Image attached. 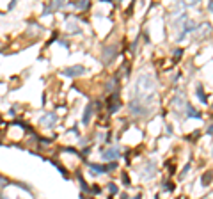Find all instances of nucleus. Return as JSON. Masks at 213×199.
<instances>
[{"mask_svg": "<svg viewBox=\"0 0 213 199\" xmlns=\"http://www.w3.org/2000/svg\"><path fill=\"white\" fill-rule=\"evenodd\" d=\"M155 174H156V165H155V162H147V164H146V169H144V174H142V178H144V180H151Z\"/></svg>", "mask_w": 213, "mask_h": 199, "instance_id": "nucleus-9", "label": "nucleus"}, {"mask_svg": "<svg viewBox=\"0 0 213 199\" xmlns=\"http://www.w3.org/2000/svg\"><path fill=\"white\" fill-rule=\"evenodd\" d=\"M132 199H140V194H137V196H135V197H132Z\"/></svg>", "mask_w": 213, "mask_h": 199, "instance_id": "nucleus-27", "label": "nucleus"}, {"mask_svg": "<svg viewBox=\"0 0 213 199\" xmlns=\"http://www.w3.org/2000/svg\"><path fill=\"white\" fill-rule=\"evenodd\" d=\"M206 133H208V135H213V124H210V126H208V130H206Z\"/></svg>", "mask_w": 213, "mask_h": 199, "instance_id": "nucleus-25", "label": "nucleus"}, {"mask_svg": "<svg viewBox=\"0 0 213 199\" xmlns=\"http://www.w3.org/2000/svg\"><path fill=\"white\" fill-rule=\"evenodd\" d=\"M117 52H119V46H117L116 43L103 46V52H101V61H103V64H110V62L116 59Z\"/></svg>", "mask_w": 213, "mask_h": 199, "instance_id": "nucleus-3", "label": "nucleus"}, {"mask_svg": "<svg viewBox=\"0 0 213 199\" xmlns=\"http://www.w3.org/2000/svg\"><path fill=\"white\" fill-rule=\"evenodd\" d=\"M186 116L188 118H195V119H201V114L194 108L192 105H186Z\"/></svg>", "mask_w": 213, "mask_h": 199, "instance_id": "nucleus-15", "label": "nucleus"}, {"mask_svg": "<svg viewBox=\"0 0 213 199\" xmlns=\"http://www.w3.org/2000/svg\"><path fill=\"white\" fill-rule=\"evenodd\" d=\"M103 158L106 162H112V160L119 158V149L117 148H108V149H103Z\"/></svg>", "mask_w": 213, "mask_h": 199, "instance_id": "nucleus-8", "label": "nucleus"}, {"mask_svg": "<svg viewBox=\"0 0 213 199\" xmlns=\"http://www.w3.org/2000/svg\"><path fill=\"white\" fill-rule=\"evenodd\" d=\"M195 94H197V98L201 100V103H208V98H206V94H204V89H202V85H197V89H195Z\"/></svg>", "mask_w": 213, "mask_h": 199, "instance_id": "nucleus-14", "label": "nucleus"}, {"mask_svg": "<svg viewBox=\"0 0 213 199\" xmlns=\"http://www.w3.org/2000/svg\"><path fill=\"white\" fill-rule=\"evenodd\" d=\"M91 192H93V194H100V192H101V188H100V187H96V185H94V188H91Z\"/></svg>", "mask_w": 213, "mask_h": 199, "instance_id": "nucleus-24", "label": "nucleus"}, {"mask_svg": "<svg viewBox=\"0 0 213 199\" xmlns=\"http://www.w3.org/2000/svg\"><path fill=\"white\" fill-rule=\"evenodd\" d=\"M121 107V101H119V94L117 93H112V96L106 100V108H108V114H116L119 110Z\"/></svg>", "mask_w": 213, "mask_h": 199, "instance_id": "nucleus-5", "label": "nucleus"}, {"mask_svg": "<svg viewBox=\"0 0 213 199\" xmlns=\"http://www.w3.org/2000/svg\"><path fill=\"white\" fill-rule=\"evenodd\" d=\"M71 4H73L78 11H85V9H89V5H91L87 0H82V2H71Z\"/></svg>", "mask_w": 213, "mask_h": 199, "instance_id": "nucleus-16", "label": "nucleus"}, {"mask_svg": "<svg viewBox=\"0 0 213 199\" xmlns=\"http://www.w3.org/2000/svg\"><path fill=\"white\" fill-rule=\"evenodd\" d=\"M62 5H64V2H50V4H44V14L53 13V11L61 9Z\"/></svg>", "mask_w": 213, "mask_h": 199, "instance_id": "nucleus-11", "label": "nucleus"}, {"mask_svg": "<svg viewBox=\"0 0 213 199\" xmlns=\"http://www.w3.org/2000/svg\"><path fill=\"white\" fill-rule=\"evenodd\" d=\"M108 192H110V194H117V192H119V188H117V185H116V183H108Z\"/></svg>", "mask_w": 213, "mask_h": 199, "instance_id": "nucleus-19", "label": "nucleus"}, {"mask_svg": "<svg viewBox=\"0 0 213 199\" xmlns=\"http://www.w3.org/2000/svg\"><path fill=\"white\" fill-rule=\"evenodd\" d=\"M197 28V25L194 23V22H190V20H186V23H185V28H183V32L176 38V41H183L186 38V34H190V32H194Z\"/></svg>", "mask_w": 213, "mask_h": 199, "instance_id": "nucleus-7", "label": "nucleus"}, {"mask_svg": "<svg viewBox=\"0 0 213 199\" xmlns=\"http://www.w3.org/2000/svg\"><path fill=\"white\" fill-rule=\"evenodd\" d=\"M190 165H192V164H186V165H185V169H183V173H181V178H183V176H185V174L188 173V169H190Z\"/></svg>", "mask_w": 213, "mask_h": 199, "instance_id": "nucleus-23", "label": "nucleus"}, {"mask_svg": "<svg viewBox=\"0 0 213 199\" xmlns=\"http://www.w3.org/2000/svg\"><path fill=\"white\" fill-rule=\"evenodd\" d=\"M116 169H117V164H116V162H110V164H106V165H105V171H106V173L116 171Z\"/></svg>", "mask_w": 213, "mask_h": 199, "instance_id": "nucleus-18", "label": "nucleus"}, {"mask_svg": "<svg viewBox=\"0 0 213 199\" xmlns=\"http://www.w3.org/2000/svg\"><path fill=\"white\" fill-rule=\"evenodd\" d=\"M128 108H130L132 116H146L147 112H149V107L146 103H142L140 100H135V98L128 103Z\"/></svg>", "mask_w": 213, "mask_h": 199, "instance_id": "nucleus-2", "label": "nucleus"}, {"mask_svg": "<svg viewBox=\"0 0 213 199\" xmlns=\"http://www.w3.org/2000/svg\"><path fill=\"white\" fill-rule=\"evenodd\" d=\"M208 9H210V11H213V2H210V4H208Z\"/></svg>", "mask_w": 213, "mask_h": 199, "instance_id": "nucleus-26", "label": "nucleus"}, {"mask_svg": "<svg viewBox=\"0 0 213 199\" xmlns=\"http://www.w3.org/2000/svg\"><path fill=\"white\" fill-rule=\"evenodd\" d=\"M89 167H91V171H93V174H103L106 173L105 171V165H100V164H89Z\"/></svg>", "mask_w": 213, "mask_h": 199, "instance_id": "nucleus-13", "label": "nucleus"}, {"mask_svg": "<svg viewBox=\"0 0 213 199\" xmlns=\"http://www.w3.org/2000/svg\"><path fill=\"white\" fill-rule=\"evenodd\" d=\"M85 73V68L82 66V64H75V66H67L62 69V75L64 77H69V78H73V77H80V75H84Z\"/></svg>", "mask_w": 213, "mask_h": 199, "instance_id": "nucleus-4", "label": "nucleus"}, {"mask_svg": "<svg viewBox=\"0 0 213 199\" xmlns=\"http://www.w3.org/2000/svg\"><path fill=\"white\" fill-rule=\"evenodd\" d=\"M163 190H167V192H171V190H174V185L172 183H169V181H167V183H163Z\"/></svg>", "mask_w": 213, "mask_h": 199, "instance_id": "nucleus-21", "label": "nucleus"}, {"mask_svg": "<svg viewBox=\"0 0 213 199\" xmlns=\"http://www.w3.org/2000/svg\"><path fill=\"white\" fill-rule=\"evenodd\" d=\"M93 110H94L93 103H87V105H85V110H84V118H82V123H84V124H89V123H91V118H93Z\"/></svg>", "mask_w": 213, "mask_h": 199, "instance_id": "nucleus-10", "label": "nucleus"}, {"mask_svg": "<svg viewBox=\"0 0 213 199\" xmlns=\"http://www.w3.org/2000/svg\"><path fill=\"white\" fill-rule=\"evenodd\" d=\"M123 183H124V185H126V187L130 185V180H128V176H126V174H124V173H123Z\"/></svg>", "mask_w": 213, "mask_h": 199, "instance_id": "nucleus-22", "label": "nucleus"}, {"mask_svg": "<svg viewBox=\"0 0 213 199\" xmlns=\"http://www.w3.org/2000/svg\"><path fill=\"white\" fill-rule=\"evenodd\" d=\"M211 155H213V151H211Z\"/></svg>", "mask_w": 213, "mask_h": 199, "instance_id": "nucleus-28", "label": "nucleus"}, {"mask_svg": "<svg viewBox=\"0 0 213 199\" xmlns=\"http://www.w3.org/2000/svg\"><path fill=\"white\" fill-rule=\"evenodd\" d=\"M57 121H59V118H57V114H55V112L44 114V116L41 118V123H43L44 126H50V128H53V126L57 124Z\"/></svg>", "mask_w": 213, "mask_h": 199, "instance_id": "nucleus-6", "label": "nucleus"}, {"mask_svg": "<svg viewBox=\"0 0 213 199\" xmlns=\"http://www.w3.org/2000/svg\"><path fill=\"white\" fill-rule=\"evenodd\" d=\"M67 28H69V32H73V34L80 32V27H78V25H75V23H69V25H67Z\"/></svg>", "mask_w": 213, "mask_h": 199, "instance_id": "nucleus-20", "label": "nucleus"}, {"mask_svg": "<svg viewBox=\"0 0 213 199\" xmlns=\"http://www.w3.org/2000/svg\"><path fill=\"white\" fill-rule=\"evenodd\" d=\"M213 181V173L211 171H206V173L201 176V183H202V187H210Z\"/></svg>", "mask_w": 213, "mask_h": 199, "instance_id": "nucleus-12", "label": "nucleus"}, {"mask_svg": "<svg viewBox=\"0 0 213 199\" xmlns=\"http://www.w3.org/2000/svg\"><path fill=\"white\" fill-rule=\"evenodd\" d=\"M133 96L135 100H140L147 107L149 103L155 101V78L149 73H142L137 77L135 85H133Z\"/></svg>", "mask_w": 213, "mask_h": 199, "instance_id": "nucleus-1", "label": "nucleus"}, {"mask_svg": "<svg viewBox=\"0 0 213 199\" xmlns=\"http://www.w3.org/2000/svg\"><path fill=\"white\" fill-rule=\"evenodd\" d=\"M116 85H117V78H112V80H108V82H106V85H105L106 93H114Z\"/></svg>", "mask_w": 213, "mask_h": 199, "instance_id": "nucleus-17", "label": "nucleus"}]
</instances>
